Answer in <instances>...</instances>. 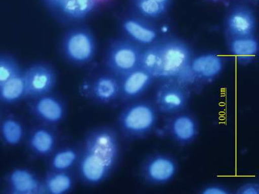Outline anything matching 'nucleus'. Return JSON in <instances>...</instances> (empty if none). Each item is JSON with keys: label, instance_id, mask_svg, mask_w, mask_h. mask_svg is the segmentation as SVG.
Instances as JSON below:
<instances>
[{"label": "nucleus", "instance_id": "ddd939ff", "mask_svg": "<svg viewBox=\"0 0 259 194\" xmlns=\"http://www.w3.org/2000/svg\"><path fill=\"white\" fill-rule=\"evenodd\" d=\"M257 21L255 13L245 5H237L229 11L224 21L227 38L255 35Z\"/></svg>", "mask_w": 259, "mask_h": 194}, {"label": "nucleus", "instance_id": "a211bd4d", "mask_svg": "<svg viewBox=\"0 0 259 194\" xmlns=\"http://www.w3.org/2000/svg\"><path fill=\"white\" fill-rule=\"evenodd\" d=\"M7 193L10 194L44 193L42 180L29 168H14L5 177Z\"/></svg>", "mask_w": 259, "mask_h": 194}, {"label": "nucleus", "instance_id": "5701e85b", "mask_svg": "<svg viewBox=\"0 0 259 194\" xmlns=\"http://www.w3.org/2000/svg\"><path fill=\"white\" fill-rule=\"evenodd\" d=\"M25 99V86L23 69L20 73L0 86V104L13 105Z\"/></svg>", "mask_w": 259, "mask_h": 194}, {"label": "nucleus", "instance_id": "6ab92c4d", "mask_svg": "<svg viewBox=\"0 0 259 194\" xmlns=\"http://www.w3.org/2000/svg\"><path fill=\"white\" fill-rule=\"evenodd\" d=\"M227 43L229 51L238 63L246 66L258 58L259 43L255 35L227 38Z\"/></svg>", "mask_w": 259, "mask_h": 194}, {"label": "nucleus", "instance_id": "7c9ffc66", "mask_svg": "<svg viewBox=\"0 0 259 194\" xmlns=\"http://www.w3.org/2000/svg\"><path fill=\"white\" fill-rule=\"evenodd\" d=\"M252 1H253V2H258V0H252Z\"/></svg>", "mask_w": 259, "mask_h": 194}, {"label": "nucleus", "instance_id": "20e7f679", "mask_svg": "<svg viewBox=\"0 0 259 194\" xmlns=\"http://www.w3.org/2000/svg\"><path fill=\"white\" fill-rule=\"evenodd\" d=\"M59 50L62 57L68 63L77 68H84L96 58V35L89 26L83 24L68 27L62 34Z\"/></svg>", "mask_w": 259, "mask_h": 194}, {"label": "nucleus", "instance_id": "7ed1b4c3", "mask_svg": "<svg viewBox=\"0 0 259 194\" xmlns=\"http://www.w3.org/2000/svg\"><path fill=\"white\" fill-rule=\"evenodd\" d=\"M159 113L153 102L138 100L124 104L117 117L119 133L126 140L147 137L158 123Z\"/></svg>", "mask_w": 259, "mask_h": 194}, {"label": "nucleus", "instance_id": "6e6552de", "mask_svg": "<svg viewBox=\"0 0 259 194\" xmlns=\"http://www.w3.org/2000/svg\"><path fill=\"white\" fill-rule=\"evenodd\" d=\"M179 166L177 159L165 152H154L143 159L140 166L141 178L150 185L169 183L175 178Z\"/></svg>", "mask_w": 259, "mask_h": 194}, {"label": "nucleus", "instance_id": "c85d7f7f", "mask_svg": "<svg viewBox=\"0 0 259 194\" xmlns=\"http://www.w3.org/2000/svg\"><path fill=\"white\" fill-rule=\"evenodd\" d=\"M149 1L156 2V3L165 5V6L169 7L172 0H149Z\"/></svg>", "mask_w": 259, "mask_h": 194}, {"label": "nucleus", "instance_id": "4be33fe9", "mask_svg": "<svg viewBox=\"0 0 259 194\" xmlns=\"http://www.w3.org/2000/svg\"><path fill=\"white\" fill-rule=\"evenodd\" d=\"M25 129L24 124L13 115L0 119V140L6 146L15 147L24 140Z\"/></svg>", "mask_w": 259, "mask_h": 194}, {"label": "nucleus", "instance_id": "f03ea898", "mask_svg": "<svg viewBox=\"0 0 259 194\" xmlns=\"http://www.w3.org/2000/svg\"><path fill=\"white\" fill-rule=\"evenodd\" d=\"M193 55L191 46L181 39H159L143 49L141 67L155 80L177 81L189 86L193 84L190 66Z\"/></svg>", "mask_w": 259, "mask_h": 194}, {"label": "nucleus", "instance_id": "dca6fc26", "mask_svg": "<svg viewBox=\"0 0 259 194\" xmlns=\"http://www.w3.org/2000/svg\"><path fill=\"white\" fill-rule=\"evenodd\" d=\"M120 103L138 100L150 89L155 80L153 76L140 67L120 78Z\"/></svg>", "mask_w": 259, "mask_h": 194}, {"label": "nucleus", "instance_id": "f3484780", "mask_svg": "<svg viewBox=\"0 0 259 194\" xmlns=\"http://www.w3.org/2000/svg\"><path fill=\"white\" fill-rule=\"evenodd\" d=\"M57 126L39 123L27 136V147L32 156L47 159L58 148L59 134Z\"/></svg>", "mask_w": 259, "mask_h": 194}, {"label": "nucleus", "instance_id": "2eb2a0df", "mask_svg": "<svg viewBox=\"0 0 259 194\" xmlns=\"http://www.w3.org/2000/svg\"><path fill=\"white\" fill-rule=\"evenodd\" d=\"M166 131L173 142L180 146H187L197 139L200 124L194 115L185 110L169 116Z\"/></svg>", "mask_w": 259, "mask_h": 194}, {"label": "nucleus", "instance_id": "1a4fd4ad", "mask_svg": "<svg viewBox=\"0 0 259 194\" xmlns=\"http://www.w3.org/2000/svg\"><path fill=\"white\" fill-rule=\"evenodd\" d=\"M25 86V100L45 95L54 91L58 75L52 64L37 61L23 69Z\"/></svg>", "mask_w": 259, "mask_h": 194}, {"label": "nucleus", "instance_id": "b1692460", "mask_svg": "<svg viewBox=\"0 0 259 194\" xmlns=\"http://www.w3.org/2000/svg\"><path fill=\"white\" fill-rule=\"evenodd\" d=\"M136 15L147 20L160 19L167 13L169 7L149 0H131Z\"/></svg>", "mask_w": 259, "mask_h": 194}, {"label": "nucleus", "instance_id": "39448f33", "mask_svg": "<svg viewBox=\"0 0 259 194\" xmlns=\"http://www.w3.org/2000/svg\"><path fill=\"white\" fill-rule=\"evenodd\" d=\"M143 49L122 36L111 39L104 54L103 67L121 78L141 67Z\"/></svg>", "mask_w": 259, "mask_h": 194}, {"label": "nucleus", "instance_id": "0eeeda50", "mask_svg": "<svg viewBox=\"0 0 259 194\" xmlns=\"http://www.w3.org/2000/svg\"><path fill=\"white\" fill-rule=\"evenodd\" d=\"M190 99L187 85L177 81H161L154 92L153 103L159 114L170 116L186 110Z\"/></svg>", "mask_w": 259, "mask_h": 194}, {"label": "nucleus", "instance_id": "f257e3e1", "mask_svg": "<svg viewBox=\"0 0 259 194\" xmlns=\"http://www.w3.org/2000/svg\"><path fill=\"white\" fill-rule=\"evenodd\" d=\"M121 156L119 133L109 126L96 127L80 143L76 169L78 179L88 186L99 185L109 178Z\"/></svg>", "mask_w": 259, "mask_h": 194}, {"label": "nucleus", "instance_id": "bb28decb", "mask_svg": "<svg viewBox=\"0 0 259 194\" xmlns=\"http://www.w3.org/2000/svg\"><path fill=\"white\" fill-rule=\"evenodd\" d=\"M235 194H259V183L258 182L250 181L240 184L233 191Z\"/></svg>", "mask_w": 259, "mask_h": 194}, {"label": "nucleus", "instance_id": "f8f14e48", "mask_svg": "<svg viewBox=\"0 0 259 194\" xmlns=\"http://www.w3.org/2000/svg\"><path fill=\"white\" fill-rule=\"evenodd\" d=\"M100 4L101 0H63L50 13L58 22L68 27L83 24Z\"/></svg>", "mask_w": 259, "mask_h": 194}, {"label": "nucleus", "instance_id": "9b49d317", "mask_svg": "<svg viewBox=\"0 0 259 194\" xmlns=\"http://www.w3.org/2000/svg\"><path fill=\"white\" fill-rule=\"evenodd\" d=\"M119 25L122 37L143 48L150 47L160 39L157 28L136 14L122 16Z\"/></svg>", "mask_w": 259, "mask_h": 194}, {"label": "nucleus", "instance_id": "412c9836", "mask_svg": "<svg viewBox=\"0 0 259 194\" xmlns=\"http://www.w3.org/2000/svg\"><path fill=\"white\" fill-rule=\"evenodd\" d=\"M42 180L44 193L67 194L75 185V174L72 171L48 170Z\"/></svg>", "mask_w": 259, "mask_h": 194}, {"label": "nucleus", "instance_id": "9d476101", "mask_svg": "<svg viewBox=\"0 0 259 194\" xmlns=\"http://www.w3.org/2000/svg\"><path fill=\"white\" fill-rule=\"evenodd\" d=\"M29 113L39 123L57 126L66 119L68 107L64 99L51 92L26 101Z\"/></svg>", "mask_w": 259, "mask_h": 194}, {"label": "nucleus", "instance_id": "c756f323", "mask_svg": "<svg viewBox=\"0 0 259 194\" xmlns=\"http://www.w3.org/2000/svg\"><path fill=\"white\" fill-rule=\"evenodd\" d=\"M206 1L212 4H220L224 3V2L228 1V0H206Z\"/></svg>", "mask_w": 259, "mask_h": 194}, {"label": "nucleus", "instance_id": "2f4dec72", "mask_svg": "<svg viewBox=\"0 0 259 194\" xmlns=\"http://www.w3.org/2000/svg\"><path fill=\"white\" fill-rule=\"evenodd\" d=\"M1 118H2L1 114H0V119H1Z\"/></svg>", "mask_w": 259, "mask_h": 194}, {"label": "nucleus", "instance_id": "aec40b11", "mask_svg": "<svg viewBox=\"0 0 259 194\" xmlns=\"http://www.w3.org/2000/svg\"><path fill=\"white\" fill-rule=\"evenodd\" d=\"M80 156V144L58 147L48 159L49 170L72 171L77 168Z\"/></svg>", "mask_w": 259, "mask_h": 194}, {"label": "nucleus", "instance_id": "423d86ee", "mask_svg": "<svg viewBox=\"0 0 259 194\" xmlns=\"http://www.w3.org/2000/svg\"><path fill=\"white\" fill-rule=\"evenodd\" d=\"M80 95L90 102L101 106L120 103V79L103 68L92 72L81 82Z\"/></svg>", "mask_w": 259, "mask_h": 194}, {"label": "nucleus", "instance_id": "a878e982", "mask_svg": "<svg viewBox=\"0 0 259 194\" xmlns=\"http://www.w3.org/2000/svg\"><path fill=\"white\" fill-rule=\"evenodd\" d=\"M200 194H231L233 191L229 187L220 183H210L202 187L199 190Z\"/></svg>", "mask_w": 259, "mask_h": 194}, {"label": "nucleus", "instance_id": "cd10ccee", "mask_svg": "<svg viewBox=\"0 0 259 194\" xmlns=\"http://www.w3.org/2000/svg\"><path fill=\"white\" fill-rule=\"evenodd\" d=\"M63 0H41V3L46 7L49 11L53 10Z\"/></svg>", "mask_w": 259, "mask_h": 194}, {"label": "nucleus", "instance_id": "4468645a", "mask_svg": "<svg viewBox=\"0 0 259 194\" xmlns=\"http://www.w3.org/2000/svg\"><path fill=\"white\" fill-rule=\"evenodd\" d=\"M225 59L215 52H203L193 55L190 73L193 83H209L214 82L223 73Z\"/></svg>", "mask_w": 259, "mask_h": 194}, {"label": "nucleus", "instance_id": "393cba45", "mask_svg": "<svg viewBox=\"0 0 259 194\" xmlns=\"http://www.w3.org/2000/svg\"><path fill=\"white\" fill-rule=\"evenodd\" d=\"M19 61L13 55L0 52V86L22 71Z\"/></svg>", "mask_w": 259, "mask_h": 194}]
</instances>
